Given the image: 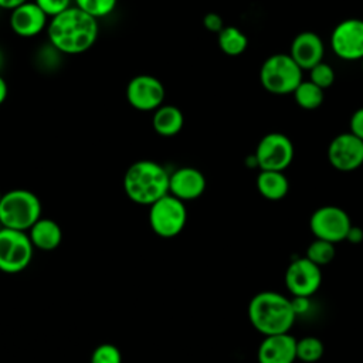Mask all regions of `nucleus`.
<instances>
[{"label": "nucleus", "mask_w": 363, "mask_h": 363, "mask_svg": "<svg viewBox=\"0 0 363 363\" xmlns=\"http://www.w3.org/2000/svg\"><path fill=\"white\" fill-rule=\"evenodd\" d=\"M328 160L339 172H352L363 164V140L350 132L340 133L328 146Z\"/></svg>", "instance_id": "ddd939ff"}, {"label": "nucleus", "mask_w": 363, "mask_h": 363, "mask_svg": "<svg viewBox=\"0 0 363 363\" xmlns=\"http://www.w3.org/2000/svg\"><path fill=\"white\" fill-rule=\"evenodd\" d=\"M48 16L34 3L27 1L10 11L9 24L14 34L24 38H31L43 33L48 27Z\"/></svg>", "instance_id": "4468645a"}, {"label": "nucleus", "mask_w": 363, "mask_h": 363, "mask_svg": "<svg viewBox=\"0 0 363 363\" xmlns=\"http://www.w3.org/2000/svg\"><path fill=\"white\" fill-rule=\"evenodd\" d=\"M254 155L261 170L284 172L294 160L295 147L286 135L271 132L261 138Z\"/></svg>", "instance_id": "6e6552de"}, {"label": "nucleus", "mask_w": 363, "mask_h": 363, "mask_svg": "<svg viewBox=\"0 0 363 363\" xmlns=\"http://www.w3.org/2000/svg\"><path fill=\"white\" fill-rule=\"evenodd\" d=\"M257 190L258 193L271 201L282 200L289 190V182L284 172L261 170L257 176Z\"/></svg>", "instance_id": "aec40b11"}, {"label": "nucleus", "mask_w": 363, "mask_h": 363, "mask_svg": "<svg viewBox=\"0 0 363 363\" xmlns=\"http://www.w3.org/2000/svg\"><path fill=\"white\" fill-rule=\"evenodd\" d=\"M323 352L325 346L316 336H305L296 339V360L303 363H315L323 356Z\"/></svg>", "instance_id": "5701e85b"}, {"label": "nucleus", "mask_w": 363, "mask_h": 363, "mask_svg": "<svg viewBox=\"0 0 363 363\" xmlns=\"http://www.w3.org/2000/svg\"><path fill=\"white\" fill-rule=\"evenodd\" d=\"M187 223V208L184 201L170 193L155 201L149 207V224L152 231L162 238L179 235Z\"/></svg>", "instance_id": "423d86ee"}, {"label": "nucleus", "mask_w": 363, "mask_h": 363, "mask_svg": "<svg viewBox=\"0 0 363 363\" xmlns=\"http://www.w3.org/2000/svg\"><path fill=\"white\" fill-rule=\"evenodd\" d=\"M1 197H3V193H1V190H0V201H1Z\"/></svg>", "instance_id": "c9c22d12"}, {"label": "nucleus", "mask_w": 363, "mask_h": 363, "mask_svg": "<svg viewBox=\"0 0 363 363\" xmlns=\"http://www.w3.org/2000/svg\"><path fill=\"white\" fill-rule=\"evenodd\" d=\"M217 43L220 50L230 57L241 55L248 47L247 35L238 27H234V26H225L218 33Z\"/></svg>", "instance_id": "412c9836"}, {"label": "nucleus", "mask_w": 363, "mask_h": 363, "mask_svg": "<svg viewBox=\"0 0 363 363\" xmlns=\"http://www.w3.org/2000/svg\"><path fill=\"white\" fill-rule=\"evenodd\" d=\"M258 363H295L296 339L291 333L264 336L257 352Z\"/></svg>", "instance_id": "dca6fc26"}, {"label": "nucleus", "mask_w": 363, "mask_h": 363, "mask_svg": "<svg viewBox=\"0 0 363 363\" xmlns=\"http://www.w3.org/2000/svg\"><path fill=\"white\" fill-rule=\"evenodd\" d=\"M27 233L34 248L43 251H52L62 241V230L60 224L51 218L41 217Z\"/></svg>", "instance_id": "a211bd4d"}, {"label": "nucleus", "mask_w": 363, "mask_h": 363, "mask_svg": "<svg viewBox=\"0 0 363 363\" xmlns=\"http://www.w3.org/2000/svg\"><path fill=\"white\" fill-rule=\"evenodd\" d=\"M7 95H9V85L3 78V75L0 74V105L7 99Z\"/></svg>", "instance_id": "473e14b6"}, {"label": "nucleus", "mask_w": 363, "mask_h": 363, "mask_svg": "<svg viewBox=\"0 0 363 363\" xmlns=\"http://www.w3.org/2000/svg\"><path fill=\"white\" fill-rule=\"evenodd\" d=\"M323 89L313 82L302 81L296 89L292 92L295 102L305 111L318 109L323 102Z\"/></svg>", "instance_id": "4be33fe9"}, {"label": "nucleus", "mask_w": 363, "mask_h": 363, "mask_svg": "<svg viewBox=\"0 0 363 363\" xmlns=\"http://www.w3.org/2000/svg\"><path fill=\"white\" fill-rule=\"evenodd\" d=\"M34 245L28 233L0 228V271L17 274L26 269L33 258Z\"/></svg>", "instance_id": "0eeeda50"}, {"label": "nucleus", "mask_w": 363, "mask_h": 363, "mask_svg": "<svg viewBox=\"0 0 363 363\" xmlns=\"http://www.w3.org/2000/svg\"><path fill=\"white\" fill-rule=\"evenodd\" d=\"M3 65H4V54H3V51H1V48H0V71H1Z\"/></svg>", "instance_id": "72a5a7b5"}, {"label": "nucleus", "mask_w": 363, "mask_h": 363, "mask_svg": "<svg viewBox=\"0 0 363 363\" xmlns=\"http://www.w3.org/2000/svg\"><path fill=\"white\" fill-rule=\"evenodd\" d=\"M349 132L363 140V106L357 108L349 119Z\"/></svg>", "instance_id": "c85d7f7f"}, {"label": "nucleus", "mask_w": 363, "mask_h": 363, "mask_svg": "<svg viewBox=\"0 0 363 363\" xmlns=\"http://www.w3.org/2000/svg\"><path fill=\"white\" fill-rule=\"evenodd\" d=\"M164 96V85L150 74H139L126 85V99L136 111L155 112L163 105Z\"/></svg>", "instance_id": "9d476101"}, {"label": "nucleus", "mask_w": 363, "mask_h": 363, "mask_svg": "<svg viewBox=\"0 0 363 363\" xmlns=\"http://www.w3.org/2000/svg\"><path fill=\"white\" fill-rule=\"evenodd\" d=\"M203 26L207 31L210 33H220L225 26H224V21L221 18V16L218 13H207L204 17H203Z\"/></svg>", "instance_id": "c756f323"}, {"label": "nucleus", "mask_w": 363, "mask_h": 363, "mask_svg": "<svg viewBox=\"0 0 363 363\" xmlns=\"http://www.w3.org/2000/svg\"><path fill=\"white\" fill-rule=\"evenodd\" d=\"M204 174L191 166H183L170 173L169 193L182 201H191L199 199L206 190Z\"/></svg>", "instance_id": "2eb2a0df"}, {"label": "nucleus", "mask_w": 363, "mask_h": 363, "mask_svg": "<svg viewBox=\"0 0 363 363\" xmlns=\"http://www.w3.org/2000/svg\"><path fill=\"white\" fill-rule=\"evenodd\" d=\"M248 319L264 336L289 333L296 313L292 301L275 291L255 294L248 303Z\"/></svg>", "instance_id": "f03ea898"}, {"label": "nucleus", "mask_w": 363, "mask_h": 363, "mask_svg": "<svg viewBox=\"0 0 363 363\" xmlns=\"http://www.w3.org/2000/svg\"><path fill=\"white\" fill-rule=\"evenodd\" d=\"M91 363H122V353L115 345L102 343L92 352Z\"/></svg>", "instance_id": "bb28decb"}, {"label": "nucleus", "mask_w": 363, "mask_h": 363, "mask_svg": "<svg viewBox=\"0 0 363 363\" xmlns=\"http://www.w3.org/2000/svg\"><path fill=\"white\" fill-rule=\"evenodd\" d=\"M322 284L320 267L306 257L294 259L285 271V285L291 295L311 298Z\"/></svg>", "instance_id": "f8f14e48"}, {"label": "nucleus", "mask_w": 363, "mask_h": 363, "mask_svg": "<svg viewBox=\"0 0 363 363\" xmlns=\"http://www.w3.org/2000/svg\"><path fill=\"white\" fill-rule=\"evenodd\" d=\"M330 47L336 57L353 61L363 58V20L346 18L330 34Z\"/></svg>", "instance_id": "9b49d317"}, {"label": "nucleus", "mask_w": 363, "mask_h": 363, "mask_svg": "<svg viewBox=\"0 0 363 363\" xmlns=\"http://www.w3.org/2000/svg\"><path fill=\"white\" fill-rule=\"evenodd\" d=\"M309 81L325 91L333 85L335 71L329 64L322 61L309 69Z\"/></svg>", "instance_id": "a878e982"}, {"label": "nucleus", "mask_w": 363, "mask_h": 363, "mask_svg": "<svg viewBox=\"0 0 363 363\" xmlns=\"http://www.w3.org/2000/svg\"><path fill=\"white\" fill-rule=\"evenodd\" d=\"M41 200L27 189H13L3 193L0 201L1 227L28 231L41 218Z\"/></svg>", "instance_id": "20e7f679"}, {"label": "nucleus", "mask_w": 363, "mask_h": 363, "mask_svg": "<svg viewBox=\"0 0 363 363\" xmlns=\"http://www.w3.org/2000/svg\"><path fill=\"white\" fill-rule=\"evenodd\" d=\"M50 18L61 14L67 9H69L74 0H33Z\"/></svg>", "instance_id": "cd10ccee"}, {"label": "nucleus", "mask_w": 363, "mask_h": 363, "mask_svg": "<svg viewBox=\"0 0 363 363\" xmlns=\"http://www.w3.org/2000/svg\"><path fill=\"white\" fill-rule=\"evenodd\" d=\"M28 0H0V9H3V10H14V9H17L18 6H21V4H24V3H27Z\"/></svg>", "instance_id": "2f4dec72"}, {"label": "nucleus", "mask_w": 363, "mask_h": 363, "mask_svg": "<svg viewBox=\"0 0 363 363\" xmlns=\"http://www.w3.org/2000/svg\"><path fill=\"white\" fill-rule=\"evenodd\" d=\"M184 125L183 112L176 105L163 104L153 112L152 126L155 132L163 138H172L177 135Z\"/></svg>", "instance_id": "6ab92c4d"}, {"label": "nucleus", "mask_w": 363, "mask_h": 363, "mask_svg": "<svg viewBox=\"0 0 363 363\" xmlns=\"http://www.w3.org/2000/svg\"><path fill=\"white\" fill-rule=\"evenodd\" d=\"M170 173L163 164L143 159L133 162L123 174V190L128 199L140 206H152L169 194Z\"/></svg>", "instance_id": "7ed1b4c3"}, {"label": "nucleus", "mask_w": 363, "mask_h": 363, "mask_svg": "<svg viewBox=\"0 0 363 363\" xmlns=\"http://www.w3.org/2000/svg\"><path fill=\"white\" fill-rule=\"evenodd\" d=\"M52 48L61 54L78 55L88 51L98 40V20L77 6L52 17L47 27Z\"/></svg>", "instance_id": "f257e3e1"}, {"label": "nucleus", "mask_w": 363, "mask_h": 363, "mask_svg": "<svg viewBox=\"0 0 363 363\" xmlns=\"http://www.w3.org/2000/svg\"><path fill=\"white\" fill-rule=\"evenodd\" d=\"M325 45L322 38L313 31H302L296 34L289 47V55L302 68L311 69L316 64L322 62Z\"/></svg>", "instance_id": "f3484780"}, {"label": "nucleus", "mask_w": 363, "mask_h": 363, "mask_svg": "<svg viewBox=\"0 0 363 363\" xmlns=\"http://www.w3.org/2000/svg\"><path fill=\"white\" fill-rule=\"evenodd\" d=\"M360 65H362V69H363V58L360 60Z\"/></svg>", "instance_id": "f704fd0d"}, {"label": "nucleus", "mask_w": 363, "mask_h": 363, "mask_svg": "<svg viewBox=\"0 0 363 363\" xmlns=\"http://www.w3.org/2000/svg\"><path fill=\"white\" fill-rule=\"evenodd\" d=\"M335 254H336V250H335V244L333 242L315 238L308 245L305 257L309 261H312L313 264H316L318 267L322 268L323 265H328V264H330L333 261Z\"/></svg>", "instance_id": "b1692460"}, {"label": "nucleus", "mask_w": 363, "mask_h": 363, "mask_svg": "<svg viewBox=\"0 0 363 363\" xmlns=\"http://www.w3.org/2000/svg\"><path fill=\"white\" fill-rule=\"evenodd\" d=\"M352 227L349 214L337 206H322L316 208L309 218V228L315 238L329 242H340L346 240Z\"/></svg>", "instance_id": "1a4fd4ad"}, {"label": "nucleus", "mask_w": 363, "mask_h": 363, "mask_svg": "<svg viewBox=\"0 0 363 363\" xmlns=\"http://www.w3.org/2000/svg\"><path fill=\"white\" fill-rule=\"evenodd\" d=\"M345 241H349L350 244H360L363 241V230L360 227L352 224Z\"/></svg>", "instance_id": "7c9ffc66"}, {"label": "nucleus", "mask_w": 363, "mask_h": 363, "mask_svg": "<svg viewBox=\"0 0 363 363\" xmlns=\"http://www.w3.org/2000/svg\"><path fill=\"white\" fill-rule=\"evenodd\" d=\"M302 68L289 54H272L261 65L259 81L264 89L275 95L292 94L303 81Z\"/></svg>", "instance_id": "39448f33"}, {"label": "nucleus", "mask_w": 363, "mask_h": 363, "mask_svg": "<svg viewBox=\"0 0 363 363\" xmlns=\"http://www.w3.org/2000/svg\"><path fill=\"white\" fill-rule=\"evenodd\" d=\"M118 4V0H74V6L86 14L98 18L109 16Z\"/></svg>", "instance_id": "393cba45"}]
</instances>
